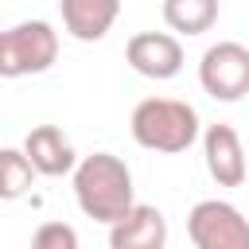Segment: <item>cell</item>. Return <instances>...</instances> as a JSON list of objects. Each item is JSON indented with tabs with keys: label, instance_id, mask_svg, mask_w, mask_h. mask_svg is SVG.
<instances>
[{
	"label": "cell",
	"instance_id": "1",
	"mask_svg": "<svg viewBox=\"0 0 249 249\" xmlns=\"http://www.w3.org/2000/svg\"><path fill=\"white\" fill-rule=\"evenodd\" d=\"M74 198H78V206H82L86 218L105 222V226L121 222V218L136 206L128 163H124L121 156H113V152H93V156H86V160L74 167Z\"/></svg>",
	"mask_w": 249,
	"mask_h": 249
},
{
	"label": "cell",
	"instance_id": "2",
	"mask_svg": "<svg viewBox=\"0 0 249 249\" xmlns=\"http://www.w3.org/2000/svg\"><path fill=\"white\" fill-rule=\"evenodd\" d=\"M132 140L148 152H187L198 136V113L175 97H144L132 109Z\"/></svg>",
	"mask_w": 249,
	"mask_h": 249
},
{
	"label": "cell",
	"instance_id": "3",
	"mask_svg": "<svg viewBox=\"0 0 249 249\" xmlns=\"http://www.w3.org/2000/svg\"><path fill=\"white\" fill-rule=\"evenodd\" d=\"M58 58V31L47 19H23L4 31L0 39V74L4 78H23V74H43Z\"/></svg>",
	"mask_w": 249,
	"mask_h": 249
},
{
	"label": "cell",
	"instance_id": "4",
	"mask_svg": "<svg viewBox=\"0 0 249 249\" xmlns=\"http://www.w3.org/2000/svg\"><path fill=\"white\" fill-rule=\"evenodd\" d=\"M187 237L195 249H249V218L233 202L202 198L187 214Z\"/></svg>",
	"mask_w": 249,
	"mask_h": 249
},
{
	"label": "cell",
	"instance_id": "5",
	"mask_svg": "<svg viewBox=\"0 0 249 249\" xmlns=\"http://www.w3.org/2000/svg\"><path fill=\"white\" fill-rule=\"evenodd\" d=\"M198 82L214 101H237L249 93V47L214 43L198 62Z\"/></svg>",
	"mask_w": 249,
	"mask_h": 249
},
{
	"label": "cell",
	"instance_id": "6",
	"mask_svg": "<svg viewBox=\"0 0 249 249\" xmlns=\"http://www.w3.org/2000/svg\"><path fill=\"white\" fill-rule=\"evenodd\" d=\"M124 58H128V66L136 74L156 78V82H167V78H175L183 70V47L167 31H140V35H132L128 47H124Z\"/></svg>",
	"mask_w": 249,
	"mask_h": 249
},
{
	"label": "cell",
	"instance_id": "7",
	"mask_svg": "<svg viewBox=\"0 0 249 249\" xmlns=\"http://www.w3.org/2000/svg\"><path fill=\"white\" fill-rule=\"evenodd\" d=\"M202 156H206V171L218 187H241L245 183V175H249L245 148L230 124H210L202 132Z\"/></svg>",
	"mask_w": 249,
	"mask_h": 249
},
{
	"label": "cell",
	"instance_id": "8",
	"mask_svg": "<svg viewBox=\"0 0 249 249\" xmlns=\"http://www.w3.org/2000/svg\"><path fill=\"white\" fill-rule=\"evenodd\" d=\"M109 245L113 249H163L167 245V222L156 206L136 202L121 222L109 226Z\"/></svg>",
	"mask_w": 249,
	"mask_h": 249
},
{
	"label": "cell",
	"instance_id": "9",
	"mask_svg": "<svg viewBox=\"0 0 249 249\" xmlns=\"http://www.w3.org/2000/svg\"><path fill=\"white\" fill-rule=\"evenodd\" d=\"M62 23L74 39L82 43H97L109 35V27L121 16V0H58Z\"/></svg>",
	"mask_w": 249,
	"mask_h": 249
},
{
	"label": "cell",
	"instance_id": "10",
	"mask_svg": "<svg viewBox=\"0 0 249 249\" xmlns=\"http://www.w3.org/2000/svg\"><path fill=\"white\" fill-rule=\"evenodd\" d=\"M23 152H27V160L35 163V171H39V175H51V179L78 167V156H74L70 140H66L62 128H54V124L31 128L27 140H23Z\"/></svg>",
	"mask_w": 249,
	"mask_h": 249
},
{
	"label": "cell",
	"instance_id": "11",
	"mask_svg": "<svg viewBox=\"0 0 249 249\" xmlns=\"http://www.w3.org/2000/svg\"><path fill=\"white\" fill-rule=\"evenodd\" d=\"M163 23L179 35H202L218 23V0H163Z\"/></svg>",
	"mask_w": 249,
	"mask_h": 249
},
{
	"label": "cell",
	"instance_id": "12",
	"mask_svg": "<svg viewBox=\"0 0 249 249\" xmlns=\"http://www.w3.org/2000/svg\"><path fill=\"white\" fill-rule=\"evenodd\" d=\"M31 175H35V163L27 160V152H19V148L0 152V195L4 198H19L31 187Z\"/></svg>",
	"mask_w": 249,
	"mask_h": 249
},
{
	"label": "cell",
	"instance_id": "13",
	"mask_svg": "<svg viewBox=\"0 0 249 249\" xmlns=\"http://www.w3.org/2000/svg\"><path fill=\"white\" fill-rule=\"evenodd\" d=\"M31 241H35V249H78V233L62 222H43Z\"/></svg>",
	"mask_w": 249,
	"mask_h": 249
}]
</instances>
